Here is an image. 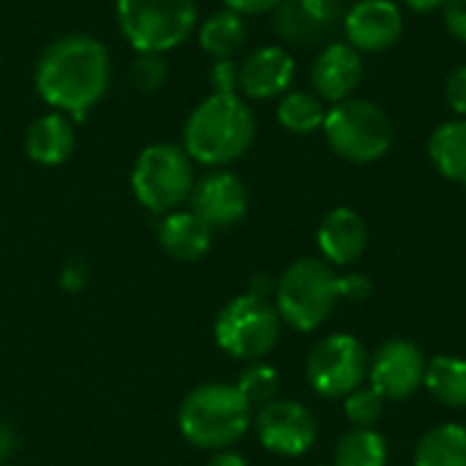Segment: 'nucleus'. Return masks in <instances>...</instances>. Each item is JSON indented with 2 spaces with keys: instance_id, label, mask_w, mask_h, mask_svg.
<instances>
[{
  "instance_id": "nucleus-1",
  "label": "nucleus",
  "mask_w": 466,
  "mask_h": 466,
  "mask_svg": "<svg viewBox=\"0 0 466 466\" xmlns=\"http://www.w3.org/2000/svg\"><path fill=\"white\" fill-rule=\"evenodd\" d=\"M112 79L109 49L87 33H66L44 46L35 60V93L71 120H85L106 96Z\"/></svg>"
},
{
  "instance_id": "nucleus-2",
  "label": "nucleus",
  "mask_w": 466,
  "mask_h": 466,
  "mask_svg": "<svg viewBox=\"0 0 466 466\" xmlns=\"http://www.w3.org/2000/svg\"><path fill=\"white\" fill-rule=\"evenodd\" d=\"M257 134L251 106L240 93H210L183 126V150L205 167H227L246 156Z\"/></svg>"
},
{
  "instance_id": "nucleus-3",
  "label": "nucleus",
  "mask_w": 466,
  "mask_h": 466,
  "mask_svg": "<svg viewBox=\"0 0 466 466\" xmlns=\"http://www.w3.org/2000/svg\"><path fill=\"white\" fill-rule=\"evenodd\" d=\"M180 434L202 451H227L251 426V404L235 385L208 382L194 388L177 412Z\"/></svg>"
},
{
  "instance_id": "nucleus-4",
  "label": "nucleus",
  "mask_w": 466,
  "mask_h": 466,
  "mask_svg": "<svg viewBox=\"0 0 466 466\" xmlns=\"http://www.w3.org/2000/svg\"><path fill=\"white\" fill-rule=\"evenodd\" d=\"M330 150L350 164H374L393 147L390 115L369 98H347L328 106L322 123Z\"/></svg>"
},
{
  "instance_id": "nucleus-5",
  "label": "nucleus",
  "mask_w": 466,
  "mask_h": 466,
  "mask_svg": "<svg viewBox=\"0 0 466 466\" xmlns=\"http://www.w3.org/2000/svg\"><path fill=\"white\" fill-rule=\"evenodd\" d=\"M276 311L279 317L300 330H317L339 303V276L325 259L303 257L292 262L276 281Z\"/></svg>"
},
{
  "instance_id": "nucleus-6",
  "label": "nucleus",
  "mask_w": 466,
  "mask_h": 466,
  "mask_svg": "<svg viewBox=\"0 0 466 466\" xmlns=\"http://www.w3.org/2000/svg\"><path fill=\"white\" fill-rule=\"evenodd\" d=\"M197 0H117V25L137 52H169L197 30Z\"/></svg>"
},
{
  "instance_id": "nucleus-7",
  "label": "nucleus",
  "mask_w": 466,
  "mask_h": 466,
  "mask_svg": "<svg viewBox=\"0 0 466 466\" xmlns=\"http://www.w3.org/2000/svg\"><path fill=\"white\" fill-rule=\"evenodd\" d=\"M194 161L172 142L147 145L131 172V188L142 208L156 216L177 210L194 191Z\"/></svg>"
},
{
  "instance_id": "nucleus-8",
  "label": "nucleus",
  "mask_w": 466,
  "mask_h": 466,
  "mask_svg": "<svg viewBox=\"0 0 466 466\" xmlns=\"http://www.w3.org/2000/svg\"><path fill=\"white\" fill-rule=\"evenodd\" d=\"M216 344L235 360L257 363L276 344L281 333V317L268 298L254 292L232 298L216 317Z\"/></svg>"
},
{
  "instance_id": "nucleus-9",
  "label": "nucleus",
  "mask_w": 466,
  "mask_h": 466,
  "mask_svg": "<svg viewBox=\"0 0 466 466\" xmlns=\"http://www.w3.org/2000/svg\"><path fill=\"white\" fill-rule=\"evenodd\" d=\"M369 352L352 333L325 336L306 360V380L322 399H347L369 377Z\"/></svg>"
},
{
  "instance_id": "nucleus-10",
  "label": "nucleus",
  "mask_w": 466,
  "mask_h": 466,
  "mask_svg": "<svg viewBox=\"0 0 466 466\" xmlns=\"http://www.w3.org/2000/svg\"><path fill=\"white\" fill-rule=\"evenodd\" d=\"M254 429L265 451L276 456H303L311 451L317 440V420L309 412V407L289 401V399H273L254 415Z\"/></svg>"
},
{
  "instance_id": "nucleus-11",
  "label": "nucleus",
  "mask_w": 466,
  "mask_h": 466,
  "mask_svg": "<svg viewBox=\"0 0 466 466\" xmlns=\"http://www.w3.org/2000/svg\"><path fill=\"white\" fill-rule=\"evenodd\" d=\"M426 380V358L420 347L404 339L382 344L369 360V382L385 401L412 399Z\"/></svg>"
},
{
  "instance_id": "nucleus-12",
  "label": "nucleus",
  "mask_w": 466,
  "mask_h": 466,
  "mask_svg": "<svg viewBox=\"0 0 466 466\" xmlns=\"http://www.w3.org/2000/svg\"><path fill=\"white\" fill-rule=\"evenodd\" d=\"M188 202L191 213L199 216L210 229H229L243 221L248 210V188L235 172L216 169L194 183Z\"/></svg>"
},
{
  "instance_id": "nucleus-13",
  "label": "nucleus",
  "mask_w": 466,
  "mask_h": 466,
  "mask_svg": "<svg viewBox=\"0 0 466 466\" xmlns=\"http://www.w3.org/2000/svg\"><path fill=\"white\" fill-rule=\"evenodd\" d=\"M350 46L363 52H385L404 33V11L396 0H358L341 19Z\"/></svg>"
},
{
  "instance_id": "nucleus-14",
  "label": "nucleus",
  "mask_w": 466,
  "mask_h": 466,
  "mask_svg": "<svg viewBox=\"0 0 466 466\" xmlns=\"http://www.w3.org/2000/svg\"><path fill=\"white\" fill-rule=\"evenodd\" d=\"M363 55L350 46L347 41H330L325 44L314 63H311V85L314 93L325 104H339L355 96V90L363 82Z\"/></svg>"
},
{
  "instance_id": "nucleus-15",
  "label": "nucleus",
  "mask_w": 466,
  "mask_h": 466,
  "mask_svg": "<svg viewBox=\"0 0 466 466\" xmlns=\"http://www.w3.org/2000/svg\"><path fill=\"white\" fill-rule=\"evenodd\" d=\"M344 19L341 0H281L276 8V33L298 46H314L325 41Z\"/></svg>"
},
{
  "instance_id": "nucleus-16",
  "label": "nucleus",
  "mask_w": 466,
  "mask_h": 466,
  "mask_svg": "<svg viewBox=\"0 0 466 466\" xmlns=\"http://www.w3.org/2000/svg\"><path fill=\"white\" fill-rule=\"evenodd\" d=\"M295 82V57L289 49L270 44L254 49L243 63H240V79H238V93L254 101H268L284 96Z\"/></svg>"
},
{
  "instance_id": "nucleus-17",
  "label": "nucleus",
  "mask_w": 466,
  "mask_h": 466,
  "mask_svg": "<svg viewBox=\"0 0 466 466\" xmlns=\"http://www.w3.org/2000/svg\"><path fill=\"white\" fill-rule=\"evenodd\" d=\"M366 243H369V229H366L363 216L344 205L325 213V218L317 229L319 254L330 268L355 265L363 257Z\"/></svg>"
},
{
  "instance_id": "nucleus-18",
  "label": "nucleus",
  "mask_w": 466,
  "mask_h": 466,
  "mask_svg": "<svg viewBox=\"0 0 466 466\" xmlns=\"http://www.w3.org/2000/svg\"><path fill=\"white\" fill-rule=\"evenodd\" d=\"M76 145L74 120L63 112H46L35 117L25 134V150L30 161L41 167H60L71 158Z\"/></svg>"
},
{
  "instance_id": "nucleus-19",
  "label": "nucleus",
  "mask_w": 466,
  "mask_h": 466,
  "mask_svg": "<svg viewBox=\"0 0 466 466\" xmlns=\"http://www.w3.org/2000/svg\"><path fill=\"white\" fill-rule=\"evenodd\" d=\"M158 243L177 262H197L210 251L213 229L191 210H172L158 224Z\"/></svg>"
},
{
  "instance_id": "nucleus-20",
  "label": "nucleus",
  "mask_w": 466,
  "mask_h": 466,
  "mask_svg": "<svg viewBox=\"0 0 466 466\" xmlns=\"http://www.w3.org/2000/svg\"><path fill=\"white\" fill-rule=\"evenodd\" d=\"M429 158L445 180L466 186V117L445 120L431 131Z\"/></svg>"
},
{
  "instance_id": "nucleus-21",
  "label": "nucleus",
  "mask_w": 466,
  "mask_h": 466,
  "mask_svg": "<svg viewBox=\"0 0 466 466\" xmlns=\"http://www.w3.org/2000/svg\"><path fill=\"white\" fill-rule=\"evenodd\" d=\"M426 390L451 410L466 407V360L459 355H437L426 363Z\"/></svg>"
},
{
  "instance_id": "nucleus-22",
  "label": "nucleus",
  "mask_w": 466,
  "mask_h": 466,
  "mask_svg": "<svg viewBox=\"0 0 466 466\" xmlns=\"http://www.w3.org/2000/svg\"><path fill=\"white\" fill-rule=\"evenodd\" d=\"M197 35H199V46L213 60H227V57H235L243 49L248 30H246V19L240 14L224 8V11L210 14L199 25Z\"/></svg>"
},
{
  "instance_id": "nucleus-23",
  "label": "nucleus",
  "mask_w": 466,
  "mask_h": 466,
  "mask_svg": "<svg viewBox=\"0 0 466 466\" xmlns=\"http://www.w3.org/2000/svg\"><path fill=\"white\" fill-rule=\"evenodd\" d=\"M415 466H466V429L440 423L426 431L415 448Z\"/></svg>"
},
{
  "instance_id": "nucleus-24",
  "label": "nucleus",
  "mask_w": 466,
  "mask_h": 466,
  "mask_svg": "<svg viewBox=\"0 0 466 466\" xmlns=\"http://www.w3.org/2000/svg\"><path fill=\"white\" fill-rule=\"evenodd\" d=\"M328 115L325 101L314 90H287L276 106L279 123L292 134H314L322 128Z\"/></svg>"
},
{
  "instance_id": "nucleus-25",
  "label": "nucleus",
  "mask_w": 466,
  "mask_h": 466,
  "mask_svg": "<svg viewBox=\"0 0 466 466\" xmlns=\"http://www.w3.org/2000/svg\"><path fill=\"white\" fill-rule=\"evenodd\" d=\"M333 466H388V442L374 429H352L336 442Z\"/></svg>"
},
{
  "instance_id": "nucleus-26",
  "label": "nucleus",
  "mask_w": 466,
  "mask_h": 466,
  "mask_svg": "<svg viewBox=\"0 0 466 466\" xmlns=\"http://www.w3.org/2000/svg\"><path fill=\"white\" fill-rule=\"evenodd\" d=\"M235 388H238L240 396L251 404V410H254V407H265L268 401L279 399V396H276V393H279V371H276L273 366L257 360V363H251V366L240 374V380H238Z\"/></svg>"
},
{
  "instance_id": "nucleus-27",
  "label": "nucleus",
  "mask_w": 466,
  "mask_h": 466,
  "mask_svg": "<svg viewBox=\"0 0 466 466\" xmlns=\"http://www.w3.org/2000/svg\"><path fill=\"white\" fill-rule=\"evenodd\" d=\"M169 79V63L161 52H137L131 63V82L142 93H158Z\"/></svg>"
},
{
  "instance_id": "nucleus-28",
  "label": "nucleus",
  "mask_w": 466,
  "mask_h": 466,
  "mask_svg": "<svg viewBox=\"0 0 466 466\" xmlns=\"http://www.w3.org/2000/svg\"><path fill=\"white\" fill-rule=\"evenodd\" d=\"M344 412L355 429H374L377 420L385 415V399L374 388H358L347 396Z\"/></svg>"
},
{
  "instance_id": "nucleus-29",
  "label": "nucleus",
  "mask_w": 466,
  "mask_h": 466,
  "mask_svg": "<svg viewBox=\"0 0 466 466\" xmlns=\"http://www.w3.org/2000/svg\"><path fill=\"white\" fill-rule=\"evenodd\" d=\"M238 79H240V66L232 57L213 60V66H210L213 93H238Z\"/></svg>"
},
{
  "instance_id": "nucleus-30",
  "label": "nucleus",
  "mask_w": 466,
  "mask_h": 466,
  "mask_svg": "<svg viewBox=\"0 0 466 466\" xmlns=\"http://www.w3.org/2000/svg\"><path fill=\"white\" fill-rule=\"evenodd\" d=\"M445 98H448V106L459 117H466V63L456 66L448 74V79H445Z\"/></svg>"
},
{
  "instance_id": "nucleus-31",
  "label": "nucleus",
  "mask_w": 466,
  "mask_h": 466,
  "mask_svg": "<svg viewBox=\"0 0 466 466\" xmlns=\"http://www.w3.org/2000/svg\"><path fill=\"white\" fill-rule=\"evenodd\" d=\"M442 22L445 30L466 46V0H448L442 5Z\"/></svg>"
},
{
  "instance_id": "nucleus-32",
  "label": "nucleus",
  "mask_w": 466,
  "mask_h": 466,
  "mask_svg": "<svg viewBox=\"0 0 466 466\" xmlns=\"http://www.w3.org/2000/svg\"><path fill=\"white\" fill-rule=\"evenodd\" d=\"M374 292L369 276L363 273H347V276H339V300H366L369 295Z\"/></svg>"
},
{
  "instance_id": "nucleus-33",
  "label": "nucleus",
  "mask_w": 466,
  "mask_h": 466,
  "mask_svg": "<svg viewBox=\"0 0 466 466\" xmlns=\"http://www.w3.org/2000/svg\"><path fill=\"white\" fill-rule=\"evenodd\" d=\"M281 0H224V5L240 16H257V14H268L276 11Z\"/></svg>"
},
{
  "instance_id": "nucleus-34",
  "label": "nucleus",
  "mask_w": 466,
  "mask_h": 466,
  "mask_svg": "<svg viewBox=\"0 0 466 466\" xmlns=\"http://www.w3.org/2000/svg\"><path fill=\"white\" fill-rule=\"evenodd\" d=\"M85 281H87V268H85L79 259H71V262L63 268V273H60V284H63V289H68V292H79V289L85 287Z\"/></svg>"
},
{
  "instance_id": "nucleus-35",
  "label": "nucleus",
  "mask_w": 466,
  "mask_h": 466,
  "mask_svg": "<svg viewBox=\"0 0 466 466\" xmlns=\"http://www.w3.org/2000/svg\"><path fill=\"white\" fill-rule=\"evenodd\" d=\"M16 451V429L14 423L0 412V466L5 464Z\"/></svg>"
},
{
  "instance_id": "nucleus-36",
  "label": "nucleus",
  "mask_w": 466,
  "mask_h": 466,
  "mask_svg": "<svg viewBox=\"0 0 466 466\" xmlns=\"http://www.w3.org/2000/svg\"><path fill=\"white\" fill-rule=\"evenodd\" d=\"M208 466H248V464H246V459H243L240 453H235V451H218V453L210 459V464Z\"/></svg>"
},
{
  "instance_id": "nucleus-37",
  "label": "nucleus",
  "mask_w": 466,
  "mask_h": 466,
  "mask_svg": "<svg viewBox=\"0 0 466 466\" xmlns=\"http://www.w3.org/2000/svg\"><path fill=\"white\" fill-rule=\"evenodd\" d=\"M448 0H404V5L415 14H434L445 5Z\"/></svg>"
},
{
  "instance_id": "nucleus-38",
  "label": "nucleus",
  "mask_w": 466,
  "mask_h": 466,
  "mask_svg": "<svg viewBox=\"0 0 466 466\" xmlns=\"http://www.w3.org/2000/svg\"><path fill=\"white\" fill-rule=\"evenodd\" d=\"M319 466H333V464H319Z\"/></svg>"
},
{
  "instance_id": "nucleus-39",
  "label": "nucleus",
  "mask_w": 466,
  "mask_h": 466,
  "mask_svg": "<svg viewBox=\"0 0 466 466\" xmlns=\"http://www.w3.org/2000/svg\"><path fill=\"white\" fill-rule=\"evenodd\" d=\"M3 466H8V464H3Z\"/></svg>"
}]
</instances>
